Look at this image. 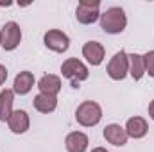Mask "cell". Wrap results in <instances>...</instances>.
Instances as JSON below:
<instances>
[{"mask_svg":"<svg viewBox=\"0 0 154 152\" xmlns=\"http://www.w3.org/2000/svg\"><path fill=\"white\" fill-rule=\"evenodd\" d=\"M0 41H2V48L5 50H14L20 41H22V29L16 22H7L2 31H0Z\"/></svg>","mask_w":154,"mask_h":152,"instance_id":"5","label":"cell"},{"mask_svg":"<svg viewBox=\"0 0 154 152\" xmlns=\"http://www.w3.org/2000/svg\"><path fill=\"white\" fill-rule=\"evenodd\" d=\"M129 74L134 81H140L145 75V65H143V56L140 54H129Z\"/></svg>","mask_w":154,"mask_h":152,"instance_id":"17","label":"cell"},{"mask_svg":"<svg viewBox=\"0 0 154 152\" xmlns=\"http://www.w3.org/2000/svg\"><path fill=\"white\" fill-rule=\"evenodd\" d=\"M43 43H45V47H47L48 50L63 54V52H66L68 47H70V38H68L63 31L52 29V31L45 32V36H43Z\"/></svg>","mask_w":154,"mask_h":152,"instance_id":"7","label":"cell"},{"mask_svg":"<svg viewBox=\"0 0 154 152\" xmlns=\"http://www.w3.org/2000/svg\"><path fill=\"white\" fill-rule=\"evenodd\" d=\"M61 74L66 77V79L72 81V86H74V88H79V82H81V81H86L88 75H90L88 66H86L82 61L75 59V57H70V59H66V61L61 65Z\"/></svg>","mask_w":154,"mask_h":152,"instance_id":"3","label":"cell"},{"mask_svg":"<svg viewBox=\"0 0 154 152\" xmlns=\"http://www.w3.org/2000/svg\"><path fill=\"white\" fill-rule=\"evenodd\" d=\"M88 143H90L88 136H86L84 132H81V131L70 132V134L66 136V140H65V147H66L68 152H86Z\"/></svg>","mask_w":154,"mask_h":152,"instance_id":"11","label":"cell"},{"mask_svg":"<svg viewBox=\"0 0 154 152\" xmlns=\"http://www.w3.org/2000/svg\"><path fill=\"white\" fill-rule=\"evenodd\" d=\"M104 138L106 141H109L111 145H116V147H122L127 143V132H125V127L118 125V123H109L106 125L104 129Z\"/></svg>","mask_w":154,"mask_h":152,"instance_id":"10","label":"cell"},{"mask_svg":"<svg viewBox=\"0 0 154 152\" xmlns=\"http://www.w3.org/2000/svg\"><path fill=\"white\" fill-rule=\"evenodd\" d=\"M149 116H151V118L154 120V100L151 102V104H149Z\"/></svg>","mask_w":154,"mask_h":152,"instance_id":"20","label":"cell"},{"mask_svg":"<svg viewBox=\"0 0 154 152\" xmlns=\"http://www.w3.org/2000/svg\"><path fill=\"white\" fill-rule=\"evenodd\" d=\"M5 79H7V68L4 65H0V86L5 82Z\"/></svg>","mask_w":154,"mask_h":152,"instance_id":"19","label":"cell"},{"mask_svg":"<svg viewBox=\"0 0 154 152\" xmlns=\"http://www.w3.org/2000/svg\"><path fill=\"white\" fill-rule=\"evenodd\" d=\"M91 152H108L106 149H102V147H97V149H93Z\"/></svg>","mask_w":154,"mask_h":152,"instance_id":"21","label":"cell"},{"mask_svg":"<svg viewBox=\"0 0 154 152\" xmlns=\"http://www.w3.org/2000/svg\"><path fill=\"white\" fill-rule=\"evenodd\" d=\"M38 90H39V93L57 97V93L61 91V79L57 75H52V74L43 75L38 81Z\"/></svg>","mask_w":154,"mask_h":152,"instance_id":"13","label":"cell"},{"mask_svg":"<svg viewBox=\"0 0 154 152\" xmlns=\"http://www.w3.org/2000/svg\"><path fill=\"white\" fill-rule=\"evenodd\" d=\"M143 65H145V74L154 77V50H149L143 56Z\"/></svg>","mask_w":154,"mask_h":152,"instance_id":"18","label":"cell"},{"mask_svg":"<svg viewBox=\"0 0 154 152\" xmlns=\"http://www.w3.org/2000/svg\"><path fill=\"white\" fill-rule=\"evenodd\" d=\"M82 56L86 57V61L91 66H99L104 61L106 50H104L102 43H99V41H88V43L82 45Z\"/></svg>","mask_w":154,"mask_h":152,"instance_id":"8","label":"cell"},{"mask_svg":"<svg viewBox=\"0 0 154 152\" xmlns=\"http://www.w3.org/2000/svg\"><path fill=\"white\" fill-rule=\"evenodd\" d=\"M127 25V16L122 7H109L100 14V27L108 34H120Z\"/></svg>","mask_w":154,"mask_h":152,"instance_id":"1","label":"cell"},{"mask_svg":"<svg viewBox=\"0 0 154 152\" xmlns=\"http://www.w3.org/2000/svg\"><path fill=\"white\" fill-rule=\"evenodd\" d=\"M13 102H14V91L4 90L0 91V122H7L13 114Z\"/></svg>","mask_w":154,"mask_h":152,"instance_id":"15","label":"cell"},{"mask_svg":"<svg viewBox=\"0 0 154 152\" xmlns=\"http://www.w3.org/2000/svg\"><path fill=\"white\" fill-rule=\"evenodd\" d=\"M34 86V75L31 72H20L14 77V84H13V91L18 95H27Z\"/></svg>","mask_w":154,"mask_h":152,"instance_id":"14","label":"cell"},{"mask_svg":"<svg viewBox=\"0 0 154 152\" xmlns=\"http://www.w3.org/2000/svg\"><path fill=\"white\" fill-rule=\"evenodd\" d=\"M34 109L39 113H52L56 108H57V99L52 97V95H45V93H39L34 97V102H32Z\"/></svg>","mask_w":154,"mask_h":152,"instance_id":"16","label":"cell"},{"mask_svg":"<svg viewBox=\"0 0 154 152\" xmlns=\"http://www.w3.org/2000/svg\"><path fill=\"white\" fill-rule=\"evenodd\" d=\"M127 74H129V57L124 50H120L108 63V75L113 81H122V79H125Z\"/></svg>","mask_w":154,"mask_h":152,"instance_id":"6","label":"cell"},{"mask_svg":"<svg viewBox=\"0 0 154 152\" xmlns=\"http://www.w3.org/2000/svg\"><path fill=\"white\" fill-rule=\"evenodd\" d=\"M147 131H149V125H147L145 118H142V116H133V118H129L127 123H125V132H127V136H131V138H134V140L143 138V136L147 134Z\"/></svg>","mask_w":154,"mask_h":152,"instance_id":"12","label":"cell"},{"mask_svg":"<svg viewBox=\"0 0 154 152\" xmlns=\"http://www.w3.org/2000/svg\"><path fill=\"white\" fill-rule=\"evenodd\" d=\"M0 47H2V41H0Z\"/></svg>","mask_w":154,"mask_h":152,"instance_id":"22","label":"cell"},{"mask_svg":"<svg viewBox=\"0 0 154 152\" xmlns=\"http://www.w3.org/2000/svg\"><path fill=\"white\" fill-rule=\"evenodd\" d=\"M102 118V108L93 100H84L75 109V120L82 127H93Z\"/></svg>","mask_w":154,"mask_h":152,"instance_id":"2","label":"cell"},{"mask_svg":"<svg viewBox=\"0 0 154 152\" xmlns=\"http://www.w3.org/2000/svg\"><path fill=\"white\" fill-rule=\"evenodd\" d=\"M7 125H9L11 132H14V134H23V132L29 131L31 118H29V114L25 113L23 109H16V111H13V114L9 116Z\"/></svg>","mask_w":154,"mask_h":152,"instance_id":"9","label":"cell"},{"mask_svg":"<svg viewBox=\"0 0 154 152\" xmlns=\"http://www.w3.org/2000/svg\"><path fill=\"white\" fill-rule=\"evenodd\" d=\"M99 16H100V2L99 0H81L77 4L75 18L79 23L90 25V23L97 22Z\"/></svg>","mask_w":154,"mask_h":152,"instance_id":"4","label":"cell"}]
</instances>
